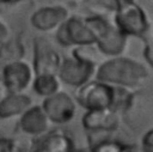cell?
<instances>
[{"label": "cell", "instance_id": "obj_10", "mask_svg": "<svg viewBox=\"0 0 153 152\" xmlns=\"http://www.w3.org/2000/svg\"><path fill=\"white\" fill-rule=\"evenodd\" d=\"M69 17V10L62 5L42 6L31 14L30 24L41 32H50L57 30Z\"/></svg>", "mask_w": 153, "mask_h": 152}, {"label": "cell", "instance_id": "obj_21", "mask_svg": "<svg viewBox=\"0 0 153 152\" xmlns=\"http://www.w3.org/2000/svg\"><path fill=\"white\" fill-rule=\"evenodd\" d=\"M141 152H153V128L143 135L141 141Z\"/></svg>", "mask_w": 153, "mask_h": 152}, {"label": "cell", "instance_id": "obj_6", "mask_svg": "<svg viewBox=\"0 0 153 152\" xmlns=\"http://www.w3.org/2000/svg\"><path fill=\"white\" fill-rule=\"evenodd\" d=\"M114 92V86L97 79H91L76 89L74 99L76 104L82 107L85 110L112 108Z\"/></svg>", "mask_w": 153, "mask_h": 152}, {"label": "cell", "instance_id": "obj_11", "mask_svg": "<svg viewBox=\"0 0 153 152\" xmlns=\"http://www.w3.org/2000/svg\"><path fill=\"white\" fill-rule=\"evenodd\" d=\"M82 126L88 132H114L120 126V113L114 108L86 110L81 118Z\"/></svg>", "mask_w": 153, "mask_h": 152}, {"label": "cell", "instance_id": "obj_17", "mask_svg": "<svg viewBox=\"0 0 153 152\" xmlns=\"http://www.w3.org/2000/svg\"><path fill=\"white\" fill-rule=\"evenodd\" d=\"M97 6L102 7L103 10L108 11V12H112L116 13L117 11H120L122 7L127 6L130 2H134L136 0H92Z\"/></svg>", "mask_w": 153, "mask_h": 152}, {"label": "cell", "instance_id": "obj_8", "mask_svg": "<svg viewBox=\"0 0 153 152\" xmlns=\"http://www.w3.org/2000/svg\"><path fill=\"white\" fill-rule=\"evenodd\" d=\"M32 65L25 60H16L2 66V87L6 92H25L33 81Z\"/></svg>", "mask_w": 153, "mask_h": 152}, {"label": "cell", "instance_id": "obj_2", "mask_svg": "<svg viewBox=\"0 0 153 152\" xmlns=\"http://www.w3.org/2000/svg\"><path fill=\"white\" fill-rule=\"evenodd\" d=\"M88 25L96 35L97 49L108 57L121 56L128 47L129 37H127L114 22H110L100 16L85 17Z\"/></svg>", "mask_w": 153, "mask_h": 152}, {"label": "cell", "instance_id": "obj_14", "mask_svg": "<svg viewBox=\"0 0 153 152\" xmlns=\"http://www.w3.org/2000/svg\"><path fill=\"white\" fill-rule=\"evenodd\" d=\"M74 141L65 132L54 130L42 135L33 152H73Z\"/></svg>", "mask_w": 153, "mask_h": 152}, {"label": "cell", "instance_id": "obj_18", "mask_svg": "<svg viewBox=\"0 0 153 152\" xmlns=\"http://www.w3.org/2000/svg\"><path fill=\"white\" fill-rule=\"evenodd\" d=\"M123 147V144L110 140V139H104L102 141L96 142L92 146L91 152H120Z\"/></svg>", "mask_w": 153, "mask_h": 152}, {"label": "cell", "instance_id": "obj_4", "mask_svg": "<svg viewBox=\"0 0 153 152\" xmlns=\"http://www.w3.org/2000/svg\"><path fill=\"white\" fill-rule=\"evenodd\" d=\"M56 41L62 47H91L96 44V35L85 18L71 16L55 34Z\"/></svg>", "mask_w": 153, "mask_h": 152}, {"label": "cell", "instance_id": "obj_22", "mask_svg": "<svg viewBox=\"0 0 153 152\" xmlns=\"http://www.w3.org/2000/svg\"><path fill=\"white\" fill-rule=\"evenodd\" d=\"M10 35H11V31L8 25L0 19V45H2L7 39H10Z\"/></svg>", "mask_w": 153, "mask_h": 152}, {"label": "cell", "instance_id": "obj_13", "mask_svg": "<svg viewBox=\"0 0 153 152\" xmlns=\"http://www.w3.org/2000/svg\"><path fill=\"white\" fill-rule=\"evenodd\" d=\"M32 105V98L25 92H6L0 97V118L8 120L20 116Z\"/></svg>", "mask_w": 153, "mask_h": 152}, {"label": "cell", "instance_id": "obj_20", "mask_svg": "<svg viewBox=\"0 0 153 152\" xmlns=\"http://www.w3.org/2000/svg\"><path fill=\"white\" fill-rule=\"evenodd\" d=\"M0 152H18L16 141L10 138L0 136Z\"/></svg>", "mask_w": 153, "mask_h": 152}, {"label": "cell", "instance_id": "obj_7", "mask_svg": "<svg viewBox=\"0 0 153 152\" xmlns=\"http://www.w3.org/2000/svg\"><path fill=\"white\" fill-rule=\"evenodd\" d=\"M51 124H66L72 121L76 114L78 104L73 96L59 91L53 96L43 98L41 104Z\"/></svg>", "mask_w": 153, "mask_h": 152}, {"label": "cell", "instance_id": "obj_3", "mask_svg": "<svg viewBox=\"0 0 153 152\" xmlns=\"http://www.w3.org/2000/svg\"><path fill=\"white\" fill-rule=\"evenodd\" d=\"M114 23L127 37H137L142 39L151 34V22L147 12L136 1L117 11Z\"/></svg>", "mask_w": 153, "mask_h": 152}, {"label": "cell", "instance_id": "obj_28", "mask_svg": "<svg viewBox=\"0 0 153 152\" xmlns=\"http://www.w3.org/2000/svg\"><path fill=\"white\" fill-rule=\"evenodd\" d=\"M152 35H153V34H152Z\"/></svg>", "mask_w": 153, "mask_h": 152}, {"label": "cell", "instance_id": "obj_1", "mask_svg": "<svg viewBox=\"0 0 153 152\" xmlns=\"http://www.w3.org/2000/svg\"><path fill=\"white\" fill-rule=\"evenodd\" d=\"M94 78L111 86L133 89L148 78L147 67L131 57H109L96 68Z\"/></svg>", "mask_w": 153, "mask_h": 152}, {"label": "cell", "instance_id": "obj_19", "mask_svg": "<svg viewBox=\"0 0 153 152\" xmlns=\"http://www.w3.org/2000/svg\"><path fill=\"white\" fill-rule=\"evenodd\" d=\"M143 41V55L146 61L153 67V35L148 34L145 38H142Z\"/></svg>", "mask_w": 153, "mask_h": 152}, {"label": "cell", "instance_id": "obj_25", "mask_svg": "<svg viewBox=\"0 0 153 152\" xmlns=\"http://www.w3.org/2000/svg\"><path fill=\"white\" fill-rule=\"evenodd\" d=\"M120 152H134L129 146H126V145H123V147H122V150L120 151Z\"/></svg>", "mask_w": 153, "mask_h": 152}, {"label": "cell", "instance_id": "obj_16", "mask_svg": "<svg viewBox=\"0 0 153 152\" xmlns=\"http://www.w3.org/2000/svg\"><path fill=\"white\" fill-rule=\"evenodd\" d=\"M22 59V47L18 42L10 38L2 45H0V61L2 65Z\"/></svg>", "mask_w": 153, "mask_h": 152}, {"label": "cell", "instance_id": "obj_27", "mask_svg": "<svg viewBox=\"0 0 153 152\" xmlns=\"http://www.w3.org/2000/svg\"><path fill=\"white\" fill-rule=\"evenodd\" d=\"M0 97H1V92H0Z\"/></svg>", "mask_w": 153, "mask_h": 152}, {"label": "cell", "instance_id": "obj_23", "mask_svg": "<svg viewBox=\"0 0 153 152\" xmlns=\"http://www.w3.org/2000/svg\"><path fill=\"white\" fill-rule=\"evenodd\" d=\"M25 0H0V4L2 5H18V4H22L24 2Z\"/></svg>", "mask_w": 153, "mask_h": 152}, {"label": "cell", "instance_id": "obj_9", "mask_svg": "<svg viewBox=\"0 0 153 152\" xmlns=\"http://www.w3.org/2000/svg\"><path fill=\"white\" fill-rule=\"evenodd\" d=\"M62 56L44 38L37 37L33 41V62L32 68L36 74H57Z\"/></svg>", "mask_w": 153, "mask_h": 152}, {"label": "cell", "instance_id": "obj_24", "mask_svg": "<svg viewBox=\"0 0 153 152\" xmlns=\"http://www.w3.org/2000/svg\"><path fill=\"white\" fill-rule=\"evenodd\" d=\"M2 63H1V61H0V92L4 90V87H2Z\"/></svg>", "mask_w": 153, "mask_h": 152}, {"label": "cell", "instance_id": "obj_15", "mask_svg": "<svg viewBox=\"0 0 153 152\" xmlns=\"http://www.w3.org/2000/svg\"><path fill=\"white\" fill-rule=\"evenodd\" d=\"M61 85L62 83L59 79L57 74L44 73V74H36L31 86L37 96L42 98H47L61 91Z\"/></svg>", "mask_w": 153, "mask_h": 152}, {"label": "cell", "instance_id": "obj_26", "mask_svg": "<svg viewBox=\"0 0 153 152\" xmlns=\"http://www.w3.org/2000/svg\"><path fill=\"white\" fill-rule=\"evenodd\" d=\"M73 152H84V151H79V150H74Z\"/></svg>", "mask_w": 153, "mask_h": 152}, {"label": "cell", "instance_id": "obj_5", "mask_svg": "<svg viewBox=\"0 0 153 152\" xmlns=\"http://www.w3.org/2000/svg\"><path fill=\"white\" fill-rule=\"evenodd\" d=\"M96 68L97 66L92 60L74 53L73 56L62 57L57 77L62 84L78 89L94 77Z\"/></svg>", "mask_w": 153, "mask_h": 152}, {"label": "cell", "instance_id": "obj_12", "mask_svg": "<svg viewBox=\"0 0 153 152\" xmlns=\"http://www.w3.org/2000/svg\"><path fill=\"white\" fill-rule=\"evenodd\" d=\"M50 121L41 105H31L19 116V128L27 136H42L48 133Z\"/></svg>", "mask_w": 153, "mask_h": 152}]
</instances>
